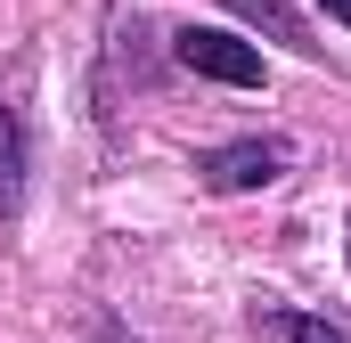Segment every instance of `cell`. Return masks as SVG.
Returning a JSON list of instances; mask_svg holds the SVG:
<instances>
[{
	"mask_svg": "<svg viewBox=\"0 0 351 343\" xmlns=\"http://www.w3.org/2000/svg\"><path fill=\"white\" fill-rule=\"evenodd\" d=\"M25 204V123H16V106L0 98V221Z\"/></svg>",
	"mask_w": 351,
	"mask_h": 343,
	"instance_id": "3957f363",
	"label": "cell"
},
{
	"mask_svg": "<svg viewBox=\"0 0 351 343\" xmlns=\"http://www.w3.org/2000/svg\"><path fill=\"white\" fill-rule=\"evenodd\" d=\"M286 335L294 343H351L343 327H327V319H286Z\"/></svg>",
	"mask_w": 351,
	"mask_h": 343,
	"instance_id": "5b68a950",
	"label": "cell"
},
{
	"mask_svg": "<svg viewBox=\"0 0 351 343\" xmlns=\"http://www.w3.org/2000/svg\"><path fill=\"white\" fill-rule=\"evenodd\" d=\"M286 172V139H229L213 156H196V180L213 196H245V188H269Z\"/></svg>",
	"mask_w": 351,
	"mask_h": 343,
	"instance_id": "6da1fadb",
	"label": "cell"
},
{
	"mask_svg": "<svg viewBox=\"0 0 351 343\" xmlns=\"http://www.w3.org/2000/svg\"><path fill=\"white\" fill-rule=\"evenodd\" d=\"M229 8H237L245 25H269L278 41H294V49H311V41H302V16H294V0H229Z\"/></svg>",
	"mask_w": 351,
	"mask_h": 343,
	"instance_id": "277c9868",
	"label": "cell"
},
{
	"mask_svg": "<svg viewBox=\"0 0 351 343\" xmlns=\"http://www.w3.org/2000/svg\"><path fill=\"white\" fill-rule=\"evenodd\" d=\"M319 8H327V16H335V25H351V0H319Z\"/></svg>",
	"mask_w": 351,
	"mask_h": 343,
	"instance_id": "8992f818",
	"label": "cell"
},
{
	"mask_svg": "<svg viewBox=\"0 0 351 343\" xmlns=\"http://www.w3.org/2000/svg\"><path fill=\"white\" fill-rule=\"evenodd\" d=\"M180 66L188 74H213V82H237V90L262 82V49H245L237 33H213V25H188L180 33Z\"/></svg>",
	"mask_w": 351,
	"mask_h": 343,
	"instance_id": "7a4b0ae2",
	"label": "cell"
}]
</instances>
